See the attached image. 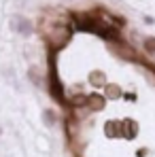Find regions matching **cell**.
<instances>
[{
    "instance_id": "cell-2",
    "label": "cell",
    "mask_w": 155,
    "mask_h": 157,
    "mask_svg": "<svg viewBox=\"0 0 155 157\" xmlns=\"http://www.w3.org/2000/svg\"><path fill=\"white\" fill-rule=\"evenodd\" d=\"M49 94L60 102L62 106H66V98H64V87L60 83V77H57V70H55V59L51 62V70H49Z\"/></svg>"
},
{
    "instance_id": "cell-3",
    "label": "cell",
    "mask_w": 155,
    "mask_h": 157,
    "mask_svg": "<svg viewBox=\"0 0 155 157\" xmlns=\"http://www.w3.org/2000/svg\"><path fill=\"white\" fill-rule=\"evenodd\" d=\"M13 28H15V32H19L21 36H28V34L32 32V21L26 19V17H21V15H15V19H13Z\"/></svg>"
},
{
    "instance_id": "cell-4",
    "label": "cell",
    "mask_w": 155,
    "mask_h": 157,
    "mask_svg": "<svg viewBox=\"0 0 155 157\" xmlns=\"http://www.w3.org/2000/svg\"><path fill=\"white\" fill-rule=\"evenodd\" d=\"M43 117H45V119H43V121H45V125H49V128H51L53 123H55V117H53L51 110H45V113H43Z\"/></svg>"
},
{
    "instance_id": "cell-1",
    "label": "cell",
    "mask_w": 155,
    "mask_h": 157,
    "mask_svg": "<svg viewBox=\"0 0 155 157\" xmlns=\"http://www.w3.org/2000/svg\"><path fill=\"white\" fill-rule=\"evenodd\" d=\"M75 19V26L81 32H91V34H98L106 40H115L119 38V30L115 26H110L106 19H102L100 15H91V13H75L72 15Z\"/></svg>"
},
{
    "instance_id": "cell-5",
    "label": "cell",
    "mask_w": 155,
    "mask_h": 157,
    "mask_svg": "<svg viewBox=\"0 0 155 157\" xmlns=\"http://www.w3.org/2000/svg\"><path fill=\"white\" fill-rule=\"evenodd\" d=\"M145 49L155 51V38H147V40H145Z\"/></svg>"
}]
</instances>
